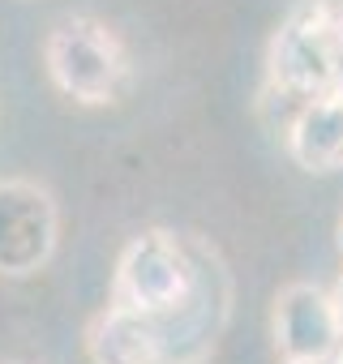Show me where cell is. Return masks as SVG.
Masks as SVG:
<instances>
[{
    "instance_id": "6da1fadb",
    "label": "cell",
    "mask_w": 343,
    "mask_h": 364,
    "mask_svg": "<svg viewBox=\"0 0 343 364\" xmlns=\"http://www.w3.org/2000/svg\"><path fill=\"white\" fill-rule=\"evenodd\" d=\"M43 65L52 86L82 103V107H107L120 99L129 82V56L112 26L95 18H69L60 22L43 43Z\"/></svg>"
},
{
    "instance_id": "7a4b0ae2",
    "label": "cell",
    "mask_w": 343,
    "mask_h": 364,
    "mask_svg": "<svg viewBox=\"0 0 343 364\" xmlns=\"http://www.w3.org/2000/svg\"><path fill=\"white\" fill-rule=\"evenodd\" d=\"M339 60H343V43L322 9V0L300 5L270 39V52H266L270 95L292 99L296 107L317 95H330L339 82Z\"/></svg>"
},
{
    "instance_id": "3957f363",
    "label": "cell",
    "mask_w": 343,
    "mask_h": 364,
    "mask_svg": "<svg viewBox=\"0 0 343 364\" xmlns=\"http://www.w3.org/2000/svg\"><path fill=\"white\" fill-rule=\"evenodd\" d=\"M189 291H194V262L172 232L150 228L120 249L112 274V304L167 317L189 304Z\"/></svg>"
},
{
    "instance_id": "277c9868",
    "label": "cell",
    "mask_w": 343,
    "mask_h": 364,
    "mask_svg": "<svg viewBox=\"0 0 343 364\" xmlns=\"http://www.w3.org/2000/svg\"><path fill=\"white\" fill-rule=\"evenodd\" d=\"M60 245V210L56 198L22 176L0 180V274L31 279L39 274Z\"/></svg>"
},
{
    "instance_id": "5b68a950",
    "label": "cell",
    "mask_w": 343,
    "mask_h": 364,
    "mask_svg": "<svg viewBox=\"0 0 343 364\" xmlns=\"http://www.w3.org/2000/svg\"><path fill=\"white\" fill-rule=\"evenodd\" d=\"M270 330L283 360H334V351L343 347L334 300L317 283H287L275 296Z\"/></svg>"
},
{
    "instance_id": "8992f818",
    "label": "cell",
    "mask_w": 343,
    "mask_h": 364,
    "mask_svg": "<svg viewBox=\"0 0 343 364\" xmlns=\"http://www.w3.org/2000/svg\"><path fill=\"white\" fill-rule=\"evenodd\" d=\"M86 355L90 364H163V330L159 317L107 304L86 326Z\"/></svg>"
},
{
    "instance_id": "52a82bcc",
    "label": "cell",
    "mask_w": 343,
    "mask_h": 364,
    "mask_svg": "<svg viewBox=\"0 0 343 364\" xmlns=\"http://www.w3.org/2000/svg\"><path fill=\"white\" fill-rule=\"evenodd\" d=\"M287 154L305 171H339L343 167V95H317L296 107L283 129Z\"/></svg>"
},
{
    "instance_id": "ba28073f",
    "label": "cell",
    "mask_w": 343,
    "mask_h": 364,
    "mask_svg": "<svg viewBox=\"0 0 343 364\" xmlns=\"http://www.w3.org/2000/svg\"><path fill=\"white\" fill-rule=\"evenodd\" d=\"M322 9H326V18H330V26H334L339 43H343V0H322Z\"/></svg>"
},
{
    "instance_id": "9c48e42d",
    "label": "cell",
    "mask_w": 343,
    "mask_h": 364,
    "mask_svg": "<svg viewBox=\"0 0 343 364\" xmlns=\"http://www.w3.org/2000/svg\"><path fill=\"white\" fill-rule=\"evenodd\" d=\"M330 300H334V313H339V326H343V274H339V283L330 287Z\"/></svg>"
},
{
    "instance_id": "30bf717a",
    "label": "cell",
    "mask_w": 343,
    "mask_h": 364,
    "mask_svg": "<svg viewBox=\"0 0 343 364\" xmlns=\"http://www.w3.org/2000/svg\"><path fill=\"white\" fill-rule=\"evenodd\" d=\"M334 245H339V253H343V215H339V228H334Z\"/></svg>"
},
{
    "instance_id": "8fae6325",
    "label": "cell",
    "mask_w": 343,
    "mask_h": 364,
    "mask_svg": "<svg viewBox=\"0 0 343 364\" xmlns=\"http://www.w3.org/2000/svg\"><path fill=\"white\" fill-rule=\"evenodd\" d=\"M283 364H330V360H283Z\"/></svg>"
},
{
    "instance_id": "7c38bea8",
    "label": "cell",
    "mask_w": 343,
    "mask_h": 364,
    "mask_svg": "<svg viewBox=\"0 0 343 364\" xmlns=\"http://www.w3.org/2000/svg\"><path fill=\"white\" fill-rule=\"evenodd\" d=\"M334 90L343 95V60H339V82H334Z\"/></svg>"
},
{
    "instance_id": "4fadbf2b",
    "label": "cell",
    "mask_w": 343,
    "mask_h": 364,
    "mask_svg": "<svg viewBox=\"0 0 343 364\" xmlns=\"http://www.w3.org/2000/svg\"><path fill=\"white\" fill-rule=\"evenodd\" d=\"M330 364H343V347H339V351H334V360H330Z\"/></svg>"
}]
</instances>
